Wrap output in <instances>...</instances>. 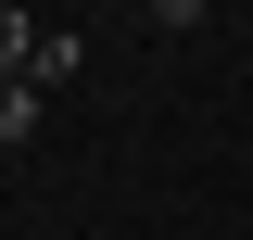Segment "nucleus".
I'll return each mask as SVG.
<instances>
[{"label":"nucleus","mask_w":253,"mask_h":240,"mask_svg":"<svg viewBox=\"0 0 253 240\" xmlns=\"http://www.w3.org/2000/svg\"><path fill=\"white\" fill-rule=\"evenodd\" d=\"M26 63H38V26L13 13V0H0V76H26ZM26 89H38V76H26Z\"/></svg>","instance_id":"f257e3e1"},{"label":"nucleus","mask_w":253,"mask_h":240,"mask_svg":"<svg viewBox=\"0 0 253 240\" xmlns=\"http://www.w3.org/2000/svg\"><path fill=\"white\" fill-rule=\"evenodd\" d=\"M203 13H215V0H152V26H177V38L203 26Z\"/></svg>","instance_id":"7ed1b4c3"},{"label":"nucleus","mask_w":253,"mask_h":240,"mask_svg":"<svg viewBox=\"0 0 253 240\" xmlns=\"http://www.w3.org/2000/svg\"><path fill=\"white\" fill-rule=\"evenodd\" d=\"M26 126H38V89H26V76H0V139H26Z\"/></svg>","instance_id":"f03ea898"}]
</instances>
